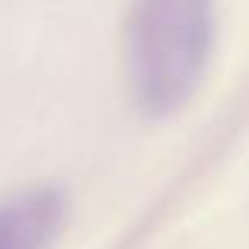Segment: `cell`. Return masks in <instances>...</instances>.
Masks as SVG:
<instances>
[{
	"label": "cell",
	"instance_id": "cell-1",
	"mask_svg": "<svg viewBox=\"0 0 249 249\" xmlns=\"http://www.w3.org/2000/svg\"><path fill=\"white\" fill-rule=\"evenodd\" d=\"M214 38L212 0H133L126 76L145 117H170L196 95Z\"/></svg>",
	"mask_w": 249,
	"mask_h": 249
},
{
	"label": "cell",
	"instance_id": "cell-2",
	"mask_svg": "<svg viewBox=\"0 0 249 249\" xmlns=\"http://www.w3.org/2000/svg\"><path fill=\"white\" fill-rule=\"evenodd\" d=\"M67 221L57 186H29L0 202V249H51Z\"/></svg>",
	"mask_w": 249,
	"mask_h": 249
}]
</instances>
